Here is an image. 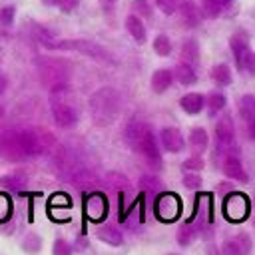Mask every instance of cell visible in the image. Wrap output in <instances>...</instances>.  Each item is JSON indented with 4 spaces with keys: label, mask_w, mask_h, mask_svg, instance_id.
I'll return each mask as SVG.
<instances>
[{
    "label": "cell",
    "mask_w": 255,
    "mask_h": 255,
    "mask_svg": "<svg viewBox=\"0 0 255 255\" xmlns=\"http://www.w3.org/2000/svg\"><path fill=\"white\" fill-rule=\"evenodd\" d=\"M120 108H122V100L114 88H100L90 96V114L94 124L100 128L110 126L118 118Z\"/></svg>",
    "instance_id": "6da1fadb"
},
{
    "label": "cell",
    "mask_w": 255,
    "mask_h": 255,
    "mask_svg": "<svg viewBox=\"0 0 255 255\" xmlns=\"http://www.w3.org/2000/svg\"><path fill=\"white\" fill-rule=\"evenodd\" d=\"M54 50H72V52L90 56V58H94L98 62H104V64H116V58L104 46H100L96 42H90V40H58Z\"/></svg>",
    "instance_id": "7a4b0ae2"
},
{
    "label": "cell",
    "mask_w": 255,
    "mask_h": 255,
    "mask_svg": "<svg viewBox=\"0 0 255 255\" xmlns=\"http://www.w3.org/2000/svg\"><path fill=\"white\" fill-rule=\"evenodd\" d=\"M40 76L44 80V84L56 92V90H64L66 88V76H64V64L52 58H38L36 60Z\"/></svg>",
    "instance_id": "3957f363"
},
{
    "label": "cell",
    "mask_w": 255,
    "mask_h": 255,
    "mask_svg": "<svg viewBox=\"0 0 255 255\" xmlns=\"http://www.w3.org/2000/svg\"><path fill=\"white\" fill-rule=\"evenodd\" d=\"M153 213L159 221H165V223H171L179 217L181 213V199L175 195V193H161L155 203H153Z\"/></svg>",
    "instance_id": "277c9868"
},
{
    "label": "cell",
    "mask_w": 255,
    "mask_h": 255,
    "mask_svg": "<svg viewBox=\"0 0 255 255\" xmlns=\"http://www.w3.org/2000/svg\"><path fill=\"white\" fill-rule=\"evenodd\" d=\"M249 209H251V205H249V197L247 195H243V193H229L225 199H223V213H225V217L229 219V221H243V219H247V215H249Z\"/></svg>",
    "instance_id": "5b68a950"
},
{
    "label": "cell",
    "mask_w": 255,
    "mask_h": 255,
    "mask_svg": "<svg viewBox=\"0 0 255 255\" xmlns=\"http://www.w3.org/2000/svg\"><path fill=\"white\" fill-rule=\"evenodd\" d=\"M52 118H54L56 126H60V128H72L78 122L80 114H78V110L68 100L54 96L52 98Z\"/></svg>",
    "instance_id": "8992f818"
},
{
    "label": "cell",
    "mask_w": 255,
    "mask_h": 255,
    "mask_svg": "<svg viewBox=\"0 0 255 255\" xmlns=\"http://www.w3.org/2000/svg\"><path fill=\"white\" fill-rule=\"evenodd\" d=\"M135 151H139L151 165H161V153H159V145H157V139L155 135L151 133V129L147 128L143 131V135L139 137V141L135 143L133 147Z\"/></svg>",
    "instance_id": "52a82bcc"
},
{
    "label": "cell",
    "mask_w": 255,
    "mask_h": 255,
    "mask_svg": "<svg viewBox=\"0 0 255 255\" xmlns=\"http://www.w3.org/2000/svg\"><path fill=\"white\" fill-rule=\"evenodd\" d=\"M84 209H86V213H88L90 219L100 221V219H104L106 213H108V199H106L102 193H92V195L86 197Z\"/></svg>",
    "instance_id": "ba28073f"
},
{
    "label": "cell",
    "mask_w": 255,
    "mask_h": 255,
    "mask_svg": "<svg viewBox=\"0 0 255 255\" xmlns=\"http://www.w3.org/2000/svg\"><path fill=\"white\" fill-rule=\"evenodd\" d=\"M251 251V239L247 233H237L235 237L227 239L221 247V255H247Z\"/></svg>",
    "instance_id": "9c48e42d"
},
{
    "label": "cell",
    "mask_w": 255,
    "mask_h": 255,
    "mask_svg": "<svg viewBox=\"0 0 255 255\" xmlns=\"http://www.w3.org/2000/svg\"><path fill=\"white\" fill-rule=\"evenodd\" d=\"M159 137H161V145L171 153H177L185 147V139L177 128H163Z\"/></svg>",
    "instance_id": "30bf717a"
},
{
    "label": "cell",
    "mask_w": 255,
    "mask_h": 255,
    "mask_svg": "<svg viewBox=\"0 0 255 255\" xmlns=\"http://www.w3.org/2000/svg\"><path fill=\"white\" fill-rule=\"evenodd\" d=\"M223 173L229 179H237L241 183H245L249 179L247 173H245V169H243V165H241V161H239V157H235V155L225 157V161H223Z\"/></svg>",
    "instance_id": "8fae6325"
},
{
    "label": "cell",
    "mask_w": 255,
    "mask_h": 255,
    "mask_svg": "<svg viewBox=\"0 0 255 255\" xmlns=\"http://www.w3.org/2000/svg\"><path fill=\"white\" fill-rule=\"evenodd\" d=\"M215 135H217V141L221 147H229L233 143V122L231 118H221L215 126Z\"/></svg>",
    "instance_id": "7c38bea8"
},
{
    "label": "cell",
    "mask_w": 255,
    "mask_h": 255,
    "mask_svg": "<svg viewBox=\"0 0 255 255\" xmlns=\"http://www.w3.org/2000/svg\"><path fill=\"white\" fill-rule=\"evenodd\" d=\"M239 112H241L243 120L249 124L251 137H255V98L253 96H243L241 102H239Z\"/></svg>",
    "instance_id": "4fadbf2b"
},
{
    "label": "cell",
    "mask_w": 255,
    "mask_h": 255,
    "mask_svg": "<svg viewBox=\"0 0 255 255\" xmlns=\"http://www.w3.org/2000/svg\"><path fill=\"white\" fill-rule=\"evenodd\" d=\"M98 239L104 241L106 245H112V247H120L124 243V235L118 227L114 225H104L98 229Z\"/></svg>",
    "instance_id": "5bb4252c"
},
{
    "label": "cell",
    "mask_w": 255,
    "mask_h": 255,
    "mask_svg": "<svg viewBox=\"0 0 255 255\" xmlns=\"http://www.w3.org/2000/svg\"><path fill=\"white\" fill-rule=\"evenodd\" d=\"M173 82V74L169 70H155L151 74V90L155 94H163Z\"/></svg>",
    "instance_id": "9a60e30c"
},
{
    "label": "cell",
    "mask_w": 255,
    "mask_h": 255,
    "mask_svg": "<svg viewBox=\"0 0 255 255\" xmlns=\"http://www.w3.org/2000/svg\"><path fill=\"white\" fill-rule=\"evenodd\" d=\"M181 108H183V112H187L189 116H195V114H199L201 110H203V104H205V100H203V96L201 94H195V92H191V94H185L183 98H181Z\"/></svg>",
    "instance_id": "2e32d148"
},
{
    "label": "cell",
    "mask_w": 255,
    "mask_h": 255,
    "mask_svg": "<svg viewBox=\"0 0 255 255\" xmlns=\"http://www.w3.org/2000/svg\"><path fill=\"white\" fill-rule=\"evenodd\" d=\"M231 50H233V56H235L237 66L243 68V60H245V56H247V52H249V40L243 38L241 34H235V36L231 38Z\"/></svg>",
    "instance_id": "e0dca14e"
},
{
    "label": "cell",
    "mask_w": 255,
    "mask_h": 255,
    "mask_svg": "<svg viewBox=\"0 0 255 255\" xmlns=\"http://www.w3.org/2000/svg\"><path fill=\"white\" fill-rule=\"evenodd\" d=\"M26 181H28L26 171H14V173H6L0 177V185L6 189H22Z\"/></svg>",
    "instance_id": "ac0fdd59"
},
{
    "label": "cell",
    "mask_w": 255,
    "mask_h": 255,
    "mask_svg": "<svg viewBox=\"0 0 255 255\" xmlns=\"http://www.w3.org/2000/svg\"><path fill=\"white\" fill-rule=\"evenodd\" d=\"M126 28L133 36L135 42H139V44L145 42V28H143V22L137 16H128L126 18Z\"/></svg>",
    "instance_id": "d6986e66"
},
{
    "label": "cell",
    "mask_w": 255,
    "mask_h": 255,
    "mask_svg": "<svg viewBox=\"0 0 255 255\" xmlns=\"http://www.w3.org/2000/svg\"><path fill=\"white\" fill-rule=\"evenodd\" d=\"M195 235H197V227H195V223L189 219L187 223H183V225L177 229V243H179L181 247H187V245L195 239Z\"/></svg>",
    "instance_id": "ffe728a7"
},
{
    "label": "cell",
    "mask_w": 255,
    "mask_h": 255,
    "mask_svg": "<svg viewBox=\"0 0 255 255\" xmlns=\"http://www.w3.org/2000/svg\"><path fill=\"white\" fill-rule=\"evenodd\" d=\"M189 143H191V147H193V149L203 151V149L207 147V143H209L207 131H205L203 128H193V129L189 131Z\"/></svg>",
    "instance_id": "44dd1931"
},
{
    "label": "cell",
    "mask_w": 255,
    "mask_h": 255,
    "mask_svg": "<svg viewBox=\"0 0 255 255\" xmlns=\"http://www.w3.org/2000/svg\"><path fill=\"white\" fill-rule=\"evenodd\" d=\"M175 78L183 84V86H189V84H195V80H197V76H195V70H193V66H189V64H185V62H181L177 68H175Z\"/></svg>",
    "instance_id": "7402d4cb"
},
{
    "label": "cell",
    "mask_w": 255,
    "mask_h": 255,
    "mask_svg": "<svg viewBox=\"0 0 255 255\" xmlns=\"http://www.w3.org/2000/svg\"><path fill=\"white\" fill-rule=\"evenodd\" d=\"M22 249H24L28 255L40 253V249H42V237H40L38 233H28V235L22 239Z\"/></svg>",
    "instance_id": "603a6c76"
},
{
    "label": "cell",
    "mask_w": 255,
    "mask_h": 255,
    "mask_svg": "<svg viewBox=\"0 0 255 255\" xmlns=\"http://www.w3.org/2000/svg\"><path fill=\"white\" fill-rule=\"evenodd\" d=\"M181 58H183V62H185V64H189V66H195V64H197L199 54H197V44H195L193 40H187V42L183 44Z\"/></svg>",
    "instance_id": "cb8c5ba5"
},
{
    "label": "cell",
    "mask_w": 255,
    "mask_h": 255,
    "mask_svg": "<svg viewBox=\"0 0 255 255\" xmlns=\"http://www.w3.org/2000/svg\"><path fill=\"white\" fill-rule=\"evenodd\" d=\"M211 76H213L215 84H219V86H227V84H231V72H229V68H227L225 64H217V66L213 68Z\"/></svg>",
    "instance_id": "d4e9b609"
},
{
    "label": "cell",
    "mask_w": 255,
    "mask_h": 255,
    "mask_svg": "<svg viewBox=\"0 0 255 255\" xmlns=\"http://www.w3.org/2000/svg\"><path fill=\"white\" fill-rule=\"evenodd\" d=\"M153 50H155L157 56H169L171 54V42H169V38L163 36V34H159L153 40Z\"/></svg>",
    "instance_id": "484cf974"
},
{
    "label": "cell",
    "mask_w": 255,
    "mask_h": 255,
    "mask_svg": "<svg viewBox=\"0 0 255 255\" xmlns=\"http://www.w3.org/2000/svg\"><path fill=\"white\" fill-rule=\"evenodd\" d=\"M74 253V247L66 241V239H62V237H58L56 241H54V247H52V255H72Z\"/></svg>",
    "instance_id": "4316f807"
},
{
    "label": "cell",
    "mask_w": 255,
    "mask_h": 255,
    "mask_svg": "<svg viewBox=\"0 0 255 255\" xmlns=\"http://www.w3.org/2000/svg\"><path fill=\"white\" fill-rule=\"evenodd\" d=\"M219 10H221V2L219 0H203V12H205V16L215 18L219 14Z\"/></svg>",
    "instance_id": "83f0119b"
},
{
    "label": "cell",
    "mask_w": 255,
    "mask_h": 255,
    "mask_svg": "<svg viewBox=\"0 0 255 255\" xmlns=\"http://www.w3.org/2000/svg\"><path fill=\"white\" fill-rule=\"evenodd\" d=\"M207 102H209L211 112H217V110H221V108L225 106V96H223V94H219V92H213V94L207 98Z\"/></svg>",
    "instance_id": "f1b7e54d"
},
{
    "label": "cell",
    "mask_w": 255,
    "mask_h": 255,
    "mask_svg": "<svg viewBox=\"0 0 255 255\" xmlns=\"http://www.w3.org/2000/svg\"><path fill=\"white\" fill-rule=\"evenodd\" d=\"M201 167H203V159L199 155H191V157H187L183 161V169L185 171H199Z\"/></svg>",
    "instance_id": "f546056e"
},
{
    "label": "cell",
    "mask_w": 255,
    "mask_h": 255,
    "mask_svg": "<svg viewBox=\"0 0 255 255\" xmlns=\"http://www.w3.org/2000/svg\"><path fill=\"white\" fill-rule=\"evenodd\" d=\"M183 185H185L187 189H199V187H201V177H199L197 173H193V171H191V173L187 171V173L183 175Z\"/></svg>",
    "instance_id": "4dcf8cb0"
},
{
    "label": "cell",
    "mask_w": 255,
    "mask_h": 255,
    "mask_svg": "<svg viewBox=\"0 0 255 255\" xmlns=\"http://www.w3.org/2000/svg\"><path fill=\"white\" fill-rule=\"evenodd\" d=\"M14 14H16L14 6H4V8H0V22H2L4 26H10L12 20H14Z\"/></svg>",
    "instance_id": "1f68e13d"
},
{
    "label": "cell",
    "mask_w": 255,
    "mask_h": 255,
    "mask_svg": "<svg viewBox=\"0 0 255 255\" xmlns=\"http://www.w3.org/2000/svg\"><path fill=\"white\" fill-rule=\"evenodd\" d=\"M157 2V8L163 12V14H173L175 8H177V0H155Z\"/></svg>",
    "instance_id": "d6a6232c"
},
{
    "label": "cell",
    "mask_w": 255,
    "mask_h": 255,
    "mask_svg": "<svg viewBox=\"0 0 255 255\" xmlns=\"http://www.w3.org/2000/svg\"><path fill=\"white\" fill-rule=\"evenodd\" d=\"M183 14H185V22L189 26H195L197 24V12H195V8L191 4H185L183 6Z\"/></svg>",
    "instance_id": "836d02e7"
},
{
    "label": "cell",
    "mask_w": 255,
    "mask_h": 255,
    "mask_svg": "<svg viewBox=\"0 0 255 255\" xmlns=\"http://www.w3.org/2000/svg\"><path fill=\"white\" fill-rule=\"evenodd\" d=\"M10 215V199L6 195H0V219Z\"/></svg>",
    "instance_id": "e575fe53"
},
{
    "label": "cell",
    "mask_w": 255,
    "mask_h": 255,
    "mask_svg": "<svg viewBox=\"0 0 255 255\" xmlns=\"http://www.w3.org/2000/svg\"><path fill=\"white\" fill-rule=\"evenodd\" d=\"M133 6H135V10H137V12H141V14H145V16H149V14H151V8L147 6V2H145V0H133Z\"/></svg>",
    "instance_id": "d590c367"
},
{
    "label": "cell",
    "mask_w": 255,
    "mask_h": 255,
    "mask_svg": "<svg viewBox=\"0 0 255 255\" xmlns=\"http://www.w3.org/2000/svg\"><path fill=\"white\" fill-rule=\"evenodd\" d=\"M245 66H247L249 72L255 74V52H247V56H245V60H243V68H245Z\"/></svg>",
    "instance_id": "8d00e7d4"
},
{
    "label": "cell",
    "mask_w": 255,
    "mask_h": 255,
    "mask_svg": "<svg viewBox=\"0 0 255 255\" xmlns=\"http://www.w3.org/2000/svg\"><path fill=\"white\" fill-rule=\"evenodd\" d=\"M76 4H78V0H60L58 2V6H60L62 12H72L76 8Z\"/></svg>",
    "instance_id": "74e56055"
},
{
    "label": "cell",
    "mask_w": 255,
    "mask_h": 255,
    "mask_svg": "<svg viewBox=\"0 0 255 255\" xmlns=\"http://www.w3.org/2000/svg\"><path fill=\"white\" fill-rule=\"evenodd\" d=\"M58 2L60 0H42V4H46V6H58Z\"/></svg>",
    "instance_id": "f35d334b"
},
{
    "label": "cell",
    "mask_w": 255,
    "mask_h": 255,
    "mask_svg": "<svg viewBox=\"0 0 255 255\" xmlns=\"http://www.w3.org/2000/svg\"><path fill=\"white\" fill-rule=\"evenodd\" d=\"M100 2H102V4H104V6H110V4H114V2H116V0H100Z\"/></svg>",
    "instance_id": "ab89813d"
},
{
    "label": "cell",
    "mask_w": 255,
    "mask_h": 255,
    "mask_svg": "<svg viewBox=\"0 0 255 255\" xmlns=\"http://www.w3.org/2000/svg\"><path fill=\"white\" fill-rule=\"evenodd\" d=\"M219 2H221V4H229L231 0H219Z\"/></svg>",
    "instance_id": "60d3db41"
},
{
    "label": "cell",
    "mask_w": 255,
    "mask_h": 255,
    "mask_svg": "<svg viewBox=\"0 0 255 255\" xmlns=\"http://www.w3.org/2000/svg\"><path fill=\"white\" fill-rule=\"evenodd\" d=\"M167 255H175V253H167Z\"/></svg>",
    "instance_id": "b9f144b4"
},
{
    "label": "cell",
    "mask_w": 255,
    "mask_h": 255,
    "mask_svg": "<svg viewBox=\"0 0 255 255\" xmlns=\"http://www.w3.org/2000/svg\"><path fill=\"white\" fill-rule=\"evenodd\" d=\"M0 118H2V110H0Z\"/></svg>",
    "instance_id": "7bdbcfd3"
}]
</instances>
